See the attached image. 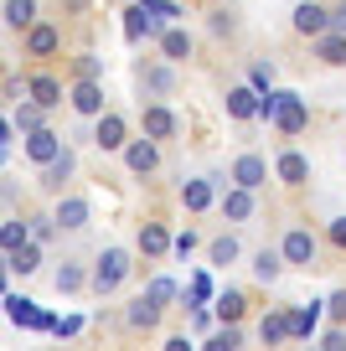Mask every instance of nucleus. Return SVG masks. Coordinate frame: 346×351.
<instances>
[{
	"instance_id": "09e8293b",
	"label": "nucleus",
	"mask_w": 346,
	"mask_h": 351,
	"mask_svg": "<svg viewBox=\"0 0 346 351\" xmlns=\"http://www.w3.org/2000/svg\"><path fill=\"white\" fill-rule=\"evenodd\" d=\"M5 279H11V253L0 248V289H5Z\"/></svg>"
},
{
	"instance_id": "5701e85b",
	"label": "nucleus",
	"mask_w": 346,
	"mask_h": 351,
	"mask_svg": "<svg viewBox=\"0 0 346 351\" xmlns=\"http://www.w3.org/2000/svg\"><path fill=\"white\" fill-rule=\"evenodd\" d=\"M57 47H62V32H57L52 21H36V26H26V52H32V57H52Z\"/></svg>"
},
{
	"instance_id": "f03ea898",
	"label": "nucleus",
	"mask_w": 346,
	"mask_h": 351,
	"mask_svg": "<svg viewBox=\"0 0 346 351\" xmlns=\"http://www.w3.org/2000/svg\"><path fill=\"white\" fill-rule=\"evenodd\" d=\"M130 274H135V253H130V248H104V253L93 258V274H88V289H93V295L104 300V295H114V289H119Z\"/></svg>"
},
{
	"instance_id": "6e6552de",
	"label": "nucleus",
	"mask_w": 346,
	"mask_h": 351,
	"mask_svg": "<svg viewBox=\"0 0 346 351\" xmlns=\"http://www.w3.org/2000/svg\"><path fill=\"white\" fill-rule=\"evenodd\" d=\"M124 171H130V176H155V171H161V140H150V134L130 140V145H124Z\"/></svg>"
},
{
	"instance_id": "a19ab883",
	"label": "nucleus",
	"mask_w": 346,
	"mask_h": 351,
	"mask_svg": "<svg viewBox=\"0 0 346 351\" xmlns=\"http://www.w3.org/2000/svg\"><path fill=\"white\" fill-rule=\"evenodd\" d=\"M325 315H331V320H336V326H346V285H341V289H336V295H331V300H325Z\"/></svg>"
},
{
	"instance_id": "473e14b6",
	"label": "nucleus",
	"mask_w": 346,
	"mask_h": 351,
	"mask_svg": "<svg viewBox=\"0 0 346 351\" xmlns=\"http://www.w3.org/2000/svg\"><path fill=\"white\" fill-rule=\"evenodd\" d=\"M212 315L217 320H243L249 315V295H243V289H222V295L212 300Z\"/></svg>"
},
{
	"instance_id": "39448f33",
	"label": "nucleus",
	"mask_w": 346,
	"mask_h": 351,
	"mask_svg": "<svg viewBox=\"0 0 346 351\" xmlns=\"http://www.w3.org/2000/svg\"><path fill=\"white\" fill-rule=\"evenodd\" d=\"M227 181H238V186H249V191H264V186H269V155H259V150L233 155V165H227Z\"/></svg>"
},
{
	"instance_id": "e433bc0d",
	"label": "nucleus",
	"mask_w": 346,
	"mask_h": 351,
	"mask_svg": "<svg viewBox=\"0 0 346 351\" xmlns=\"http://www.w3.org/2000/svg\"><path fill=\"white\" fill-rule=\"evenodd\" d=\"M140 5H145L150 16H161L165 26H171V21H186V5H176V0H140Z\"/></svg>"
},
{
	"instance_id": "c756f323",
	"label": "nucleus",
	"mask_w": 346,
	"mask_h": 351,
	"mask_svg": "<svg viewBox=\"0 0 346 351\" xmlns=\"http://www.w3.org/2000/svg\"><path fill=\"white\" fill-rule=\"evenodd\" d=\"M249 269H253V279H259V285H274V279L284 274V253H279V248H259Z\"/></svg>"
},
{
	"instance_id": "de8ad7c7",
	"label": "nucleus",
	"mask_w": 346,
	"mask_h": 351,
	"mask_svg": "<svg viewBox=\"0 0 346 351\" xmlns=\"http://www.w3.org/2000/svg\"><path fill=\"white\" fill-rule=\"evenodd\" d=\"M78 330H83V320H78V315H62V320L52 326V336H78Z\"/></svg>"
},
{
	"instance_id": "2f4dec72",
	"label": "nucleus",
	"mask_w": 346,
	"mask_h": 351,
	"mask_svg": "<svg viewBox=\"0 0 346 351\" xmlns=\"http://www.w3.org/2000/svg\"><path fill=\"white\" fill-rule=\"evenodd\" d=\"M36 269H42V243H36V238H26V243H21V248H16V253H11V274H21V279H32V274H36Z\"/></svg>"
},
{
	"instance_id": "37998d69",
	"label": "nucleus",
	"mask_w": 346,
	"mask_h": 351,
	"mask_svg": "<svg viewBox=\"0 0 346 351\" xmlns=\"http://www.w3.org/2000/svg\"><path fill=\"white\" fill-rule=\"evenodd\" d=\"M196 243H202V238H196V232H192V228H186V232H181V238H171V253H176V258H186V253H192V248H196Z\"/></svg>"
},
{
	"instance_id": "423d86ee",
	"label": "nucleus",
	"mask_w": 346,
	"mask_h": 351,
	"mask_svg": "<svg viewBox=\"0 0 346 351\" xmlns=\"http://www.w3.org/2000/svg\"><path fill=\"white\" fill-rule=\"evenodd\" d=\"M67 104H73L78 119H98V114L108 109V104H104V77H78L73 93H67Z\"/></svg>"
},
{
	"instance_id": "1a4fd4ad",
	"label": "nucleus",
	"mask_w": 346,
	"mask_h": 351,
	"mask_svg": "<svg viewBox=\"0 0 346 351\" xmlns=\"http://www.w3.org/2000/svg\"><path fill=\"white\" fill-rule=\"evenodd\" d=\"M5 320L21 326V330H52L57 326V320L47 315V310H36V300H26V295H5Z\"/></svg>"
},
{
	"instance_id": "58836bf2",
	"label": "nucleus",
	"mask_w": 346,
	"mask_h": 351,
	"mask_svg": "<svg viewBox=\"0 0 346 351\" xmlns=\"http://www.w3.org/2000/svg\"><path fill=\"white\" fill-rule=\"evenodd\" d=\"M249 83L259 88V93H269V88H274V62H253L249 67Z\"/></svg>"
},
{
	"instance_id": "8fccbe9b",
	"label": "nucleus",
	"mask_w": 346,
	"mask_h": 351,
	"mask_svg": "<svg viewBox=\"0 0 346 351\" xmlns=\"http://www.w3.org/2000/svg\"><path fill=\"white\" fill-rule=\"evenodd\" d=\"M11 130H16V124H5V119H0V145H11Z\"/></svg>"
},
{
	"instance_id": "2eb2a0df",
	"label": "nucleus",
	"mask_w": 346,
	"mask_h": 351,
	"mask_svg": "<svg viewBox=\"0 0 346 351\" xmlns=\"http://www.w3.org/2000/svg\"><path fill=\"white\" fill-rule=\"evenodd\" d=\"M88 217H93L88 197H62V202L52 207V222H57V232H83V228H88Z\"/></svg>"
},
{
	"instance_id": "7ed1b4c3",
	"label": "nucleus",
	"mask_w": 346,
	"mask_h": 351,
	"mask_svg": "<svg viewBox=\"0 0 346 351\" xmlns=\"http://www.w3.org/2000/svg\"><path fill=\"white\" fill-rule=\"evenodd\" d=\"M279 253H284V269H300V274H315L321 269V238H315L310 228H284L279 238Z\"/></svg>"
},
{
	"instance_id": "6ab92c4d",
	"label": "nucleus",
	"mask_w": 346,
	"mask_h": 351,
	"mask_svg": "<svg viewBox=\"0 0 346 351\" xmlns=\"http://www.w3.org/2000/svg\"><path fill=\"white\" fill-rule=\"evenodd\" d=\"M310 52L321 67H346V32H321L310 42Z\"/></svg>"
},
{
	"instance_id": "49530a36",
	"label": "nucleus",
	"mask_w": 346,
	"mask_h": 351,
	"mask_svg": "<svg viewBox=\"0 0 346 351\" xmlns=\"http://www.w3.org/2000/svg\"><path fill=\"white\" fill-rule=\"evenodd\" d=\"M52 232H57V222H52V217H32V238H36V243H47Z\"/></svg>"
},
{
	"instance_id": "aec40b11",
	"label": "nucleus",
	"mask_w": 346,
	"mask_h": 351,
	"mask_svg": "<svg viewBox=\"0 0 346 351\" xmlns=\"http://www.w3.org/2000/svg\"><path fill=\"white\" fill-rule=\"evenodd\" d=\"M212 202H217L212 176H192V181H181V207H186V212H207Z\"/></svg>"
},
{
	"instance_id": "a211bd4d",
	"label": "nucleus",
	"mask_w": 346,
	"mask_h": 351,
	"mask_svg": "<svg viewBox=\"0 0 346 351\" xmlns=\"http://www.w3.org/2000/svg\"><path fill=\"white\" fill-rule=\"evenodd\" d=\"M62 150H67V145H62V134H57V130H47V124H42V130H32V134H26V160H32V165H47V160H57Z\"/></svg>"
},
{
	"instance_id": "f3484780",
	"label": "nucleus",
	"mask_w": 346,
	"mask_h": 351,
	"mask_svg": "<svg viewBox=\"0 0 346 351\" xmlns=\"http://www.w3.org/2000/svg\"><path fill=\"white\" fill-rule=\"evenodd\" d=\"M140 124H145V134H150V140H176V134H181V119H176L165 104H145V109H140Z\"/></svg>"
},
{
	"instance_id": "9d476101",
	"label": "nucleus",
	"mask_w": 346,
	"mask_h": 351,
	"mask_svg": "<svg viewBox=\"0 0 346 351\" xmlns=\"http://www.w3.org/2000/svg\"><path fill=\"white\" fill-rule=\"evenodd\" d=\"M274 176H279L290 191H300L305 181H310V155L305 150H295V145H284L279 155H274Z\"/></svg>"
},
{
	"instance_id": "4c0bfd02",
	"label": "nucleus",
	"mask_w": 346,
	"mask_h": 351,
	"mask_svg": "<svg viewBox=\"0 0 346 351\" xmlns=\"http://www.w3.org/2000/svg\"><path fill=\"white\" fill-rule=\"evenodd\" d=\"M73 73H78V77H104V57H98V52H78Z\"/></svg>"
},
{
	"instance_id": "b1692460",
	"label": "nucleus",
	"mask_w": 346,
	"mask_h": 351,
	"mask_svg": "<svg viewBox=\"0 0 346 351\" xmlns=\"http://www.w3.org/2000/svg\"><path fill=\"white\" fill-rule=\"evenodd\" d=\"M73 171H78V155L73 150H62L57 160H47L42 165V191H62L67 181H73Z\"/></svg>"
},
{
	"instance_id": "0eeeda50",
	"label": "nucleus",
	"mask_w": 346,
	"mask_h": 351,
	"mask_svg": "<svg viewBox=\"0 0 346 351\" xmlns=\"http://www.w3.org/2000/svg\"><path fill=\"white\" fill-rule=\"evenodd\" d=\"M295 36H305V42H315L321 32H331V5L325 0H300L295 5Z\"/></svg>"
},
{
	"instance_id": "393cba45",
	"label": "nucleus",
	"mask_w": 346,
	"mask_h": 351,
	"mask_svg": "<svg viewBox=\"0 0 346 351\" xmlns=\"http://www.w3.org/2000/svg\"><path fill=\"white\" fill-rule=\"evenodd\" d=\"M238 258H243L238 232H222V238H212V243H207V263H212V269H233Z\"/></svg>"
},
{
	"instance_id": "ddd939ff",
	"label": "nucleus",
	"mask_w": 346,
	"mask_h": 351,
	"mask_svg": "<svg viewBox=\"0 0 346 351\" xmlns=\"http://www.w3.org/2000/svg\"><path fill=\"white\" fill-rule=\"evenodd\" d=\"M155 47H161V57H165V62H176V67H181V62H186V57H192V52H196V42H192V32H186V26H181V21H171V26H161V36H155Z\"/></svg>"
},
{
	"instance_id": "cd10ccee",
	"label": "nucleus",
	"mask_w": 346,
	"mask_h": 351,
	"mask_svg": "<svg viewBox=\"0 0 346 351\" xmlns=\"http://www.w3.org/2000/svg\"><path fill=\"white\" fill-rule=\"evenodd\" d=\"M140 253H145V258H165V253H171V232H165V222H140Z\"/></svg>"
},
{
	"instance_id": "a18cd8bd",
	"label": "nucleus",
	"mask_w": 346,
	"mask_h": 351,
	"mask_svg": "<svg viewBox=\"0 0 346 351\" xmlns=\"http://www.w3.org/2000/svg\"><path fill=\"white\" fill-rule=\"evenodd\" d=\"M145 295H150V300H161V305H165V300H176V285H171V279H155V285L145 289Z\"/></svg>"
},
{
	"instance_id": "9b49d317",
	"label": "nucleus",
	"mask_w": 346,
	"mask_h": 351,
	"mask_svg": "<svg viewBox=\"0 0 346 351\" xmlns=\"http://www.w3.org/2000/svg\"><path fill=\"white\" fill-rule=\"evenodd\" d=\"M217 207H222V217L227 222H253V212H259V191H249V186H238V181H233V186L222 191V197H217Z\"/></svg>"
},
{
	"instance_id": "c03bdc74",
	"label": "nucleus",
	"mask_w": 346,
	"mask_h": 351,
	"mask_svg": "<svg viewBox=\"0 0 346 351\" xmlns=\"http://www.w3.org/2000/svg\"><path fill=\"white\" fill-rule=\"evenodd\" d=\"M325 238H331L336 248L346 253V217H331V222H325Z\"/></svg>"
},
{
	"instance_id": "4be33fe9",
	"label": "nucleus",
	"mask_w": 346,
	"mask_h": 351,
	"mask_svg": "<svg viewBox=\"0 0 346 351\" xmlns=\"http://www.w3.org/2000/svg\"><path fill=\"white\" fill-rule=\"evenodd\" d=\"M321 315H325V300H310V305H290V330H295V341L315 336V330H321Z\"/></svg>"
},
{
	"instance_id": "a878e982",
	"label": "nucleus",
	"mask_w": 346,
	"mask_h": 351,
	"mask_svg": "<svg viewBox=\"0 0 346 351\" xmlns=\"http://www.w3.org/2000/svg\"><path fill=\"white\" fill-rule=\"evenodd\" d=\"M259 336H264V346H279V341H295V330H290V305L269 310V315L259 320Z\"/></svg>"
},
{
	"instance_id": "c85d7f7f",
	"label": "nucleus",
	"mask_w": 346,
	"mask_h": 351,
	"mask_svg": "<svg viewBox=\"0 0 346 351\" xmlns=\"http://www.w3.org/2000/svg\"><path fill=\"white\" fill-rule=\"evenodd\" d=\"M26 93H32V99H36V104H42V109H47V114H52V109H57V104H62V83H57V77H52V73H36V77H32V83H26Z\"/></svg>"
},
{
	"instance_id": "f257e3e1",
	"label": "nucleus",
	"mask_w": 346,
	"mask_h": 351,
	"mask_svg": "<svg viewBox=\"0 0 346 351\" xmlns=\"http://www.w3.org/2000/svg\"><path fill=\"white\" fill-rule=\"evenodd\" d=\"M269 104H274L269 124H274L279 140H300V134L310 130V104H305L295 88H269Z\"/></svg>"
},
{
	"instance_id": "412c9836",
	"label": "nucleus",
	"mask_w": 346,
	"mask_h": 351,
	"mask_svg": "<svg viewBox=\"0 0 346 351\" xmlns=\"http://www.w3.org/2000/svg\"><path fill=\"white\" fill-rule=\"evenodd\" d=\"M161 300H150V295H140V300H130V310H124V326L130 330H155L161 326Z\"/></svg>"
},
{
	"instance_id": "7c9ffc66",
	"label": "nucleus",
	"mask_w": 346,
	"mask_h": 351,
	"mask_svg": "<svg viewBox=\"0 0 346 351\" xmlns=\"http://www.w3.org/2000/svg\"><path fill=\"white\" fill-rule=\"evenodd\" d=\"M11 124H16L21 134H32V130H42V124H47V109L32 99V93H26V99H16V114H11Z\"/></svg>"
},
{
	"instance_id": "bb28decb",
	"label": "nucleus",
	"mask_w": 346,
	"mask_h": 351,
	"mask_svg": "<svg viewBox=\"0 0 346 351\" xmlns=\"http://www.w3.org/2000/svg\"><path fill=\"white\" fill-rule=\"evenodd\" d=\"M202 346H207V351H233V346H243V320H217V326L207 330Z\"/></svg>"
},
{
	"instance_id": "c9c22d12",
	"label": "nucleus",
	"mask_w": 346,
	"mask_h": 351,
	"mask_svg": "<svg viewBox=\"0 0 346 351\" xmlns=\"http://www.w3.org/2000/svg\"><path fill=\"white\" fill-rule=\"evenodd\" d=\"M57 295H78V289L88 285V274H83V263H73V258H62V269H57Z\"/></svg>"
},
{
	"instance_id": "f8f14e48",
	"label": "nucleus",
	"mask_w": 346,
	"mask_h": 351,
	"mask_svg": "<svg viewBox=\"0 0 346 351\" xmlns=\"http://www.w3.org/2000/svg\"><path fill=\"white\" fill-rule=\"evenodd\" d=\"M93 145L98 150H124L130 145V124H124V114H114V109H104L93 119Z\"/></svg>"
},
{
	"instance_id": "20e7f679",
	"label": "nucleus",
	"mask_w": 346,
	"mask_h": 351,
	"mask_svg": "<svg viewBox=\"0 0 346 351\" xmlns=\"http://www.w3.org/2000/svg\"><path fill=\"white\" fill-rule=\"evenodd\" d=\"M135 77H140V88L150 93V99H171L176 88H181V77H176V62H165V57H150V62L135 67Z\"/></svg>"
},
{
	"instance_id": "72a5a7b5",
	"label": "nucleus",
	"mask_w": 346,
	"mask_h": 351,
	"mask_svg": "<svg viewBox=\"0 0 346 351\" xmlns=\"http://www.w3.org/2000/svg\"><path fill=\"white\" fill-rule=\"evenodd\" d=\"M0 16H5V26H11V32H26V26H36V0H5V5H0Z\"/></svg>"
},
{
	"instance_id": "4468645a",
	"label": "nucleus",
	"mask_w": 346,
	"mask_h": 351,
	"mask_svg": "<svg viewBox=\"0 0 346 351\" xmlns=\"http://www.w3.org/2000/svg\"><path fill=\"white\" fill-rule=\"evenodd\" d=\"M259 99H264V93H259V88H253V83H233V88H227V119H238V124H253V119H259Z\"/></svg>"
},
{
	"instance_id": "ea45409f",
	"label": "nucleus",
	"mask_w": 346,
	"mask_h": 351,
	"mask_svg": "<svg viewBox=\"0 0 346 351\" xmlns=\"http://www.w3.org/2000/svg\"><path fill=\"white\" fill-rule=\"evenodd\" d=\"M207 26H212V36H233V32H238L233 11H212V16H207Z\"/></svg>"
},
{
	"instance_id": "f704fd0d",
	"label": "nucleus",
	"mask_w": 346,
	"mask_h": 351,
	"mask_svg": "<svg viewBox=\"0 0 346 351\" xmlns=\"http://www.w3.org/2000/svg\"><path fill=\"white\" fill-rule=\"evenodd\" d=\"M26 238H32V217H11V222H0V248H5V253H16Z\"/></svg>"
},
{
	"instance_id": "dca6fc26",
	"label": "nucleus",
	"mask_w": 346,
	"mask_h": 351,
	"mask_svg": "<svg viewBox=\"0 0 346 351\" xmlns=\"http://www.w3.org/2000/svg\"><path fill=\"white\" fill-rule=\"evenodd\" d=\"M161 26H165V21H161V16H150L140 0L124 11V36H130L135 47H140V42H155V36H161Z\"/></svg>"
},
{
	"instance_id": "79ce46f5",
	"label": "nucleus",
	"mask_w": 346,
	"mask_h": 351,
	"mask_svg": "<svg viewBox=\"0 0 346 351\" xmlns=\"http://www.w3.org/2000/svg\"><path fill=\"white\" fill-rule=\"evenodd\" d=\"M321 346H325V351H341V346H346V326H336V320H331V326L321 330Z\"/></svg>"
},
{
	"instance_id": "3c124183",
	"label": "nucleus",
	"mask_w": 346,
	"mask_h": 351,
	"mask_svg": "<svg viewBox=\"0 0 346 351\" xmlns=\"http://www.w3.org/2000/svg\"><path fill=\"white\" fill-rule=\"evenodd\" d=\"M0 165H5V145H0Z\"/></svg>"
}]
</instances>
